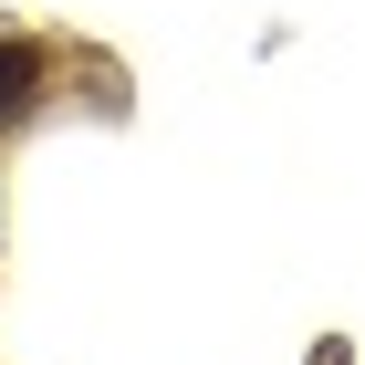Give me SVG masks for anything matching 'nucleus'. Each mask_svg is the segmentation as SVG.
Listing matches in <instances>:
<instances>
[{
  "label": "nucleus",
  "mask_w": 365,
  "mask_h": 365,
  "mask_svg": "<svg viewBox=\"0 0 365 365\" xmlns=\"http://www.w3.org/2000/svg\"><path fill=\"white\" fill-rule=\"evenodd\" d=\"M31 84H42V53H31V42H0V115H21Z\"/></svg>",
  "instance_id": "1"
}]
</instances>
